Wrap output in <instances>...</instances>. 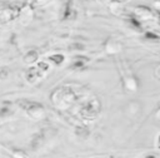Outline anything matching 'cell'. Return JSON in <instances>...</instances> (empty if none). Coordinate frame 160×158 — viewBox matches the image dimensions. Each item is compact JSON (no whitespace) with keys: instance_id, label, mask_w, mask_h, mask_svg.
I'll return each mask as SVG.
<instances>
[{"instance_id":"5b68a950","label":"cell","mask_w":160,"mask_h":158,"mask_svg":"<svg viewBox=\"0 0 160 158\" xmlns=\"http://www.w3.org/2000/svg\"><path fill=\"white\" fill-rule=\"evenodd\" d=\"M145 158H155L154 155H148V157H145Z\"/></svg>"},{"instance_id":"277c9868","label":"cell","mask_w":160,"mask_h":158,"mask_svg":"<svg viewBox=\"0 0 160 158\" xmlns=\"http://www.w3.org/2000/svg\"><path fill=\"white\" fill-rule=\"evenodd\" d=\"M6 74H8V73H6V71H4V69H2V71L0 73V79H2L4 76H6Z\"/></svg>"},{"instance_id":"3957f363","label":"cell","mask_w":160,"mask_h":158,"mask_svg":"<svg viewBox=\"0 0 160 158\" xmlns=\"http://www.w3.org/2000/svg\"><path fill=\"white\" fill-rule=\"evenodd\" d=\"M146 36H148V38H152V39H158V36H156L155 34H152V33H148Z\"/></svg>"},{"instance_id":"8992f818","label":"cell","mask_w":160,"mask_h":158,"mask_svg":"<svg viewBox=\"0 0 160 158\" xmlns=\"http://www.w3.org/2000/svg\"><path fill=\"white\" fill-rule=\"evenodd\" d=\"M159 145H160V137H159Z\"/></svg>"},{"instance_id":"6da1fadb","label":"cell","mask_w":160,"mask_h":158,"mask_svg":"<svg viewBox=\"0 0 160 158\" xmlns=\"http://www.w3.org/2000/svg\"><path fill=\"white\" fill-rule=\"evenodd\" d=\"M35 59H36V53L35 51H30V53H28L25 55V61H28V63H31Z\"/></svg>"},{"instance_id":"7a4b0ae2","label":"cell","mask_w":160,"mask_h":158,"mask_svg":"<svg viewBox=\"0 0 160 158\" xmlns=\"http://www.w3.org/2000/svg\"><path fill=\"white\" fill-rule=\"evenodd\" d=\"M51 60H54L56 64H59V63H61V61L64 60V56H62V55H59V54H58V55H52V56H51Z\"/></svg>"}]
</instances>
